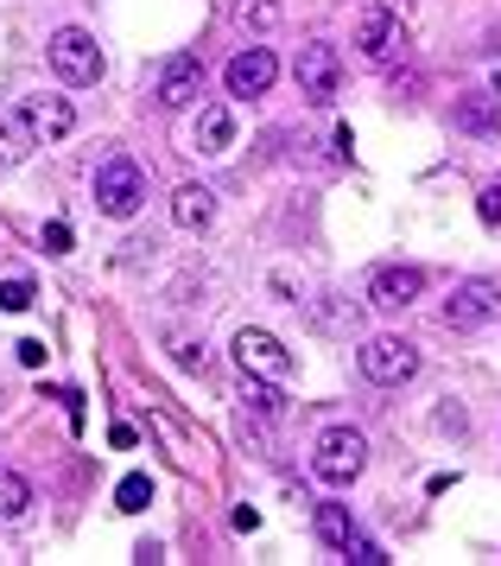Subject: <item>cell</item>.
I'll use <instances>...</instances> for the list:
<instances>
[{"label":"cell","mask_w":501,"mask_h":566,"mask_svg":"<svg viewBox=\"0 0 501 566\" xmlns=\"http://www.w3.org/2000/svg\"><path fill=\"white\" fill-rule=\"evenodd\" d=\"M140 205H147V166L127 159V154H108L96 166V210L115 217V223H127Z\"/></svg>","instance_id":"obj_1"},{"label":"cell","mask_w":501,"mask_h":566,"mask_svg":"<svg viewBox=\"0 0 501 566\" xmlns=\"http://www.w3.org/2000/svg\"><path fill=\"white\" fill-rule=\"evenodd\" d=\"M311 471L324 478L330 490H350L362 471H369V439L355 427H324L318 433V452H311Z\"/></svg>","instance_id":"obj_2"},{"label":"cell","mask_w":501,"mask_h":566,"mask_svg":"<svg viewBox=\"0 0 501 566\" xmlns=\"http://www.w3.org/2000/svg\"><path fill=\"white\" fill-rule=\"evenodd\" d=\"M355 363H362V376L381 388H401L419 376V344H406V337H369L362 350H355Z\"/></svg>","instance_id":"obj_3"},{"label":"cell","mask_w":501,"mask_h":566,"mask_svg":"<svg viewBox=\"0 0 501 566\" xmlns=\"http://www.w3.org/2000/svg\"><path fill=\"white\" fill-rule=\"evenodd\" d=\"M45 57H51V71L64 83H96L102 77V45L89 39L83 27H64V32H51V45H45Z\"/></svg>","instance_id":"obj_4"},{"label":"cell","mask_w":501,"mask_h":566,"mask_svg":"<svg viewBox=\"0 0 501 566\" xmlns=\"http://www.w3.org/2000/svg\"><path fill=\"white\" fill-rule=\"evenodd\" d=\"M292 77H299L305 103H330V96H337V83H343V57H337V45H324V39L299 45V57H292Z\"/></svg>","instance_id":"obj_5"},{"label":"cell","mask_w":501,"mask_h":566,"mask_svg":"<svg viewBox=\"0 0 501 566\" xmlns=\"http://www.w3.org/2000/svg\"><path fill=\"white\" fill-rule=\"evenodd\" d=\"M235 363H242V376H267V382H286L292 376V350L274 332H260V325H242L235 332Z\"/></svg>","instance_id":"obj_6"},{"label":"cell","mask_w":501,"mask_h":566,"mask_svg":"<svg viewBox=\"0 0 501 566\" xmlns=\"http://www.w3.org/2000/svg\"><path fill=\"white\" fill-rule=\"evenodd\" d=\"M495 318H501V286L495 281L451 286V300H445V325H451V332H482V325H495Z\"/></svg>","instance_id":"obj_7"},{"label":"cell","mask_w":501,"mask_h":566,"mask_svg":"<svg viewBox=\"0 0 501 566\" xmlns=\"http://www.w3.org/2000/svg\"><path fill=\"white\" fill-rule=\"evenodd\" d=\"M274 77H279V57L267 52V45L235 52V57H228V71H223L228 96H267V90H274Z\"/></svg>","instance_id":"obj_8"},{"label":"cell","mask_w":501,"mask_h":566,"mask_svg":"<svg viewBox=\"0 0 501 566\" xmlns=\"http://www.w3.org/2000/svg\"><path fill=\"white\" fill-rule=\"evenodd\" d=\"M198 83H203V57L198 52H172L166 64H159L152 103H159V108H184L191 96H198Z\"/></svg>","instance_id":"obj_9"},{"label":"cell","mask_w":501,"mask_h":566,"mask_svg":"<svg viewBox=\"0 0 501 566\" xmlns=\"http://www.w3.org/2000/svg\"><path fill=\"white\" fill-rule=\"evenodd\" d=\"M20 115H25V128H32L39 147H57V140H71L76 134V108L64 103V96H25Z\"/></svg>","instance_id":"obj_10"},{"label":"cell","mask_w":501,"mask_h":566,"mask_svg":"<svg viewBox=\"0 0 501 566\" xmlns=\"http://www.w3.org/2000/svg\"><path fill=\"white\" fill-rule=\"evenodd\" d=\"M419 293H426V274L406 268V261H394V268H375V281H369V306L375 312H406Z\"/></svg>","instance_id":"obj_11"},{"label":"cell","mask_w":501,"mask_h":566,"mask_svg":"<svg viewBox=\"0 0 501 566\" xmlns=\"http://www.w3.org/2000/svg\"><path fill=\"white\" fill-rule=\"evenodd\" d=\"M355 45L362 57H387L401 45V20H394V7H362V20H355Z\"/></svg>","instance_id":"obj_12"},{"label":"cell","mask_w":501,"mask_h":566,"mask_svg":"<svg viewBox=\"0 0 501 566\" xmlns=\"http://www.w3.org/2000/svg\"><path fill=\"white\" fill-rule=\"evenodd\" d=\"M235 147V115H228V103H210L198 115V134H191V154H228Z\"/></svg>","instance_id":"obj_13"},{"label":"cell","mask_w":501,"mask_h":566,"mask_svg":"<svg viewBox=\"0 0 501 566\" xmlns=\"http://www.w3.org/2000/svg\"><path fill=\"white\" fill-rule=\"evenodd\" d=\"M172 217H178V230H210V217H216V191L210 185H178V198H172Z\"/></svg>","instance_id":"obj_14"},{"label":"cell","mask_w":501,"mask_h":566,"mask_svg":"<svg viewBox=\"0 0 501 566\" xmlns=\"http://www.w3.org/2000/svg\"><path fill=\"white\" fill-rule=\"evenodd\" d=\"M451 122L463 134H501V96H463L451 108Z\"/></svg>","instance_id":"obj_15"},{"label":"cell","mask_w":501,"mask_h":566,"mask_svg":"<svg viewBox=\"0 0 501 566\" xmlns=\"http://www.w3.org/2000/svg\"><path fill=\"white\" fill-rule=\"evenodd\" d=\"M32 147H39V140H32V128H25L20 108H13V115H0V166H20Z\"/></svg>","instance_id":"obj_16"},{"label":"cell","mask_w":501,"mask_h":566,"mask_svg":"<svg viewBox=\"0 0 501 566\" xmlns=\"http://www.w3.org/2000/svg\"><path fill=\"white\" fill-rule=\"evenodd\" d=\"M147 503H152V478H147V471H127L121 484H115V510H121V515H140Z\"/></svg>","instance_id":"obj_17"},{"label":"cell","mask_w":501,"mask_h":566,"mask_svg":"<svg viewBox=\"0 0 501 566\" xmlns=\"http://www.w3.org/2000/svg\"><path fill=\"white\" fill-rule=\"evenodd\" d=\"M25 510H32V484L13 478V471H0V522H20Z\"/></svg>","instance_id":"obj_18"},{"label":"cell","mask_w":501,"mask_h":566,"mask_svg":"<svg viewBox=\"0 0 501 566\" xmlns=\"http://www.w3.org/2000/svg\"><path fill=\"white\" fill-rule=\"evenodd\" d=\"M242 401H248L260 420H279V408H286V401L274 395V382H267V376H242Z\"/></svg>","instance_id":"obj_19"},{"label":"cell","mask_w":501,"mask_h":566,"mask_svg":"<svg viewBox=\"0 0 501 566\" xmlns=\"http://www.w3.org/2000/svg\"><path fill=\"white\" fill-rule=\"evenodd\" d=\"M355 535V522L343 503H318V541H330V547H343V541Z\"/></svg>","instance_id":"obj_20"},{"label":"cell","mask_w":501,"mask_h":566,"mask_svg":"<svg viewBox=\"0 0 501 566\" xmlns=\"http://www.w3.org/2000/svg\"><path fill=\"white\" fill-rule=\"evenodd\" d=\"M235 27L274 32V27H279V0H235Z\"/></svg>","instance_id":"obj_21"},{"label":"cell","mask_w":501,"mask_h":566,"mask_svg":"<svg viewBox=\"0 0 501 566\" xmlns=\"http://www.w3.org/2000/svg\"><path fill=\"white\" fill-rule=\"evenodd\" d=\"M337 554H343L350 566H387V554H381V547H375L369 535H350L343 547H337Z\"/></svg>","instance_id":"obj_22"},{"label":"cell","mask_w":501,"mask_h":566,"mask_svg":"<svg viewBox=\"0 0 501 566\" xmlns=\"http://www.w3.org/2000/svg\"><path fill=\"white\" fill-rule=\"evenodd\" d=\"M166 344H172V363L178 369H203V337H166Z\"/></svg>","instance_id":"obj_23"},{"label":"cell","mask_w":501,"mask_h":566,"mask_svg":"<svg viewBox=\"0 0 501 566\" xmlns=\"http://www.w3.org/2000/svg\"><path fill=\"white\" fill-rule=\"evenodd\" d=\"M32 300H39V293H32V281H0V312H25Z\"/></svg>","instance_id":"obj_24"},{"label":"cell","mask_w":501,"mask_h":566,"mask_svg":"<svg viewBox=\"0 0 501 566\" xmlns=\"http://www.w3.org/2000/svg\"><path fill=\"white\" fill-rule=\"evenodd\" d=\"M45 255H71V223H45Z\"/></svg>","instance_id":"obj_25"},{"label":"cell","mask_w":501,"mask_h":566,"mask_svg":"<svg viewBox=\"0 0 501 566\" xmlns=\"http://www.w3.org/2000/svg\"><path fill=\"white\" fill-rule=\"evenodd\" d=\"M477 217H482V223H489V230H495V223H501V191H482Z\"/></svg>","instance_id":"obj_26"},{"label":"cell","mask_w":501,"mask_h":566,"mask_svg":"<svg viewBox=\"0 0 501 566\" xmlns=\"http://www.w3.org/2000/svg\"><path fill=\"white\" fill-rule=\"evenodd\" d=\"M20 363H25V369H39V363H45V344H39V337H25V344H20Z\"/></svg>","instance_id":"obj_27"},{"label":"cell","mask_w":501,"mask_h":566,"mask_svg":"<svg viewBox=\"0 0 501 566\" xmlns=\"http://www.w3.org/2000/svg\"><path fill=\"white\" fill-rule=\"evenodd\" d=\"M489 96H501V71H495V83H489Z\"/></svg>","instance_id":"obj_28"}]
</instances>
